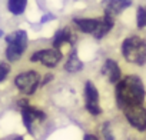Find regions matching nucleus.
<instances>
[{
    "label": "nucleus",
    "instance_id": "nucleus-1",
    "mask_svg": "<svg viewBox=\"0 0 146 140\" xmlns=\"http://www.w3.org/2000/svg\"><path fill=\"white\" fill-rule=\"evenodd\" d=\"M145 100V87L137 76H126L116 83V102L123 110L127 106L142 104Z\"/></svg>",
    "mask_w": 146,
    "mask_h": 140
},
{
    "label": "nucleus",
    "instance_id": "nucleus-2",
    "mask_svg": "<svg viewBox=\"0 0 146 140\" xmlns=\"http://www.w3.org/2000/svg\"><path fill=\"white\" fill-rule=\"evenodd\" d=\"M122 54L130 63L146 64V42L139 36H129L122 43Z\"/></svg>",
    "mask_w": 146,
    "mask_h": 140
},
{
    "label": "nucleus",
    "instance_id": "nucleus-3",
    "mask_svg": "<svg viewBox=\"0 0 146 140\" xmlns=\"http://www.w3.org/2000/svg\"><path fill=\"white\" fill-rule=\"evenodd\" d=\"M7 49H6V57L10 61H16L20 59V56L25 53L27 47V33L25 30H17L6 37Z\"/></svg>",
    "mask_w": 146,
    "mask_h": 140
},
{
    "label": "nucleus",
    "instance_id": "nucleus-4",
    "mask_svg": "<svg viewBox=\"0 0 146 140\" xmlns=\"http://www.w3.org/2000/svg\"><path fill=\"white\" fill-rule=\"evenodd\" d=\"M123 113L132 127L139 131H146V109L142 104L127 106L123 109Z\"/></svg>",
    "mask_w": 146,
    "mask_h": 140
},
{
    "label": "nucleus",
    "instance_id": "nucleus-5",
    "mask_svg": "<svg viewBox=\"0 0 146 140\" xmlns=\"http://www.w3.org/2000/svg\"><path fill=\"white\" fill-rule=\"evenodd\" d=\"M15 85L16 87L25 93V94H33L39 86V75L35 70H29V72L20 73L16 79H15Z\"/></svg>",
    "mask_w": 146,
    "mask_h": 140
},
{
    "label": "nucleus",
    "instance_id": "nucleus-6",
    "mask_svg": "<svg viewBox=\"0 0 146 140\" xmlns=\"http://www.w3.org/2000/svg\"><path fill=\"white\" fill-rule=\"evenodd\" d=\"M62 52L59 49H49V50H39L30 56V61H42L43 66L46 67H54L60 59H62Z\"/></svg>",
    "mask_w": 146,
    "mask_h": 140
},
{
    "label": "nucleus",
    "instance_id": "nucleus-7",
    "mask_svg": "<svg viewBox=\"0 0 146 140\" xmlns=\"http://www.w3.org/2000/svg\"><path fill=\"white\" fill-rule=\"evenodd\" d=\"M85 103L86 109L92 116H99L102 113V109L99 106V93L96 86L92 82H86L85 86Z\"/></svg>",
    "mask_w": 146,
    "mask_h": 140
},
{
    "label": "nucleus",
    "instance_id": "nucleus-8",
    "mask_svg": "<svg viewBox=\"0 0 146 140\" xmlns=\"http://www.w3.org/2000/svg\"><path fill=\"white\" fill-rule=\"evenodd\" d=\"M22 117H23V123H25V126H26V129H27V131L30 134L33 133V127H32L33 122L35 120H44L46 119L43 112L30 107L26 102H23V104H22Z\"/></svg>",
    "mask_w": 146,
    "mask_h": 140
},
{
    "label": "nucleus",
    "instance_id": "nucleus-9",
    "mask_svg": "<svg viewBox=\"0 0 146 140\" xmlns=\"http://www.w3.org/2000/svg\"><path fill=\"white\" fill-rule=\"evenodd\" d=\"M102 73L106 76L108 82H110V83H113V85H116V83L120 80V67H119V64H117L115 60H112V59H108V60L105 61V64H103V67H102Z\"/></svg>",
    "mask_w": 146,
    "mask_h": 140
},
{
    "label": "nucleus",
    "instance_id": "nucleus-10",
    "mask_svg": "<svg viewBox=\"0 0 146 140\" xmlns=\"http://www.w3.org/2000/svg\"><path fill=\"white\" fill-rule=\"evenodd\" d=\"M132 5V0H110V3L106 7V15L108 16H116L120 12H123L126 7Z\"/></svg>",
    "mask_w": 146,
    "mask_h": 140
},
{
    "label": "nucleus",
    "instance_id": "nucleus-11",
    "mask_svg": "<svg viewBox=\"0 0 146 140\" xmlns=\"http://www.w3.org/2000/svg\"><path fill=\"white\" fill-rule=\"evenodd\" d=\"M82 67H83V63L78 57L76 50H73L70 53L66 64H64V70H66V72H69V73H78V72H80V70H82Z\"/></svg>",
    "mask_w": 146,
    "mask_h": 140
},
{
    "label": "nucleus",
    "instance_id": "nucleus-12",
    "mask_svg": "<svg viewBox=\"0 0 146 140\" xmlns=\"http://www.w3.org/2000/svg\"><path fill=\"white\" fill-rule=\"evenodd\" d=\"M75 23L78 24V27L83 32V33H90L93 34L98 29L99 20L96 19H75Z\"/></svg>",
    "mask_w": 146,
    "mask_h": 140
},
{
    "label": "nucleus",
    "instance_id": "nucleus-13",
    "mask_svg": "<svg viewBox=\"0 0 146 140\" xmlns=\"http://www.w3.org/2000/svg\"><path fill=\"white\" fill-rule=\"evenodd\" d=\"M70 30H69V27H64V29H62V30H59L57 33H56V36H54V40H53V47L54 49H59L63 43H67V42H70Z\"/></svg>",
    "mask_w": 146,
    "mask_h": 140
},
{
    "label": "nucleus",
    "instance_id": "nucleus-14",
    "mask_svg": "<svg viewBox=\"0 0 146 140\" xmlns=\"http://www.w3.org/2000/svg\"><path fill=\"white\" fill-rule=\"evenodd\" d=\"M27 6V0H9V10L15 15L19 16L25 12Z\"/></svg>",
    "mask_w": 146,
    "mask_h": 140
},
{
    "label": "nucleus",
    "instance_id": "nucleus-15",
    "mask_svg": "<svg viewBox=\"0 0 146 140\" xmlns=\"http://www.w3.org/2000/svg\"><path fill=\"white\" fill-rule=\"evenodd\" d=\"M136 23L139 29L146 27V7H139L136 15Z\"/></svg>",
    "mask_w": 146,
    "mask_h": 140
},
{
    "label": "nucleus",
    "instance_id": "nucleus-16",
    "mask_svg": "<svg viewBox=\"0 0 146 140\" xmlns=\"http://www.w3.org/2000/svg\"><path fill=\"white\" fill-rule=\"evenodd\" d=\"M102 133H103V137L106 140H115L113 134H112V129H110V123H105L103 127H102Z\"/></svg>",
    "mask_w": 146,
    "mask_h": 140
},
{
    "label": "nucleus",
    "instance_id": "nucleus-17",
    "mask_svg": "<svg viewBox=\"0 0 146 140\" xmlns=\"http://www.w3.org/2000/svg\"><path fill=\"white\" fill-rule=\"evenodd\" d=\"M9 70H10L9 64H6V63H3V61H0V82H3V80L7 77Z\"/></svg>",
    "mask_w": 146,
    "mask_h": 140
},
{
    "label": "nucleus",
    "instance_id": "nucleus-18",
    "mask_svg": "<svg viewBox=\"0 0 146 140\" xmlns=\"http://www.w3.org/2000/svg\"><path fill=\"white\" fill-rule=\"evenodd\" d=\"M52 79H53V76H52V75H47V76L43 79V83H42V85H47V83H49V80H52Z\"/></svg>",
    "mask_w": 146,
    "mask_h": 140
},
{
    "label": "nucleus",
    "instance_id": "nucleus-19",
    "mask_svg": "<svg viewBox=\"0 0 146 140\" xmlns=\"http://www.w3.org/2000/svg\"><path fill=\"white\" fill-rule=\"evenodd\" d=\"M83 140H98V137H96V136H93V134H86Z\"/></svg>",
    "mask_w": 146,
    "mask_h": 140
},
{
    "label": "nucleus",
    "instance_id": "nucleus-20",
    "mask_svg": "<svg viewBox=\"0 0 146 140\" xmlns=\"http://www.w3.org/2000/svg\"><path fill=\"white\" fill-rule=\"evenodd\" d=\"M50 19H53V16H43V17H42V23H44V22H47V20H50Z\"/></svg>",
    "mask_w": 146,
    "mask_h": 140
},
{
    "label": "nucleus",
    "instance_id": "nucleus-21",
    "mask_svg": "<svg viewBox=\"0 0 146 140\" xmlns=\"http://www.w3.org/2000/svg\"><path fill=\"white\" fill-rule=\"evenodd\" d=\"M15 140H23V139H22V137H16Z\"/></svg>",
    "mask_w": 146,
    "mask_h": 140
},
{
    "label": "nucleus",
    "instance_id": "nucleus-22",
    "mask_svg": "<svg viewBox=\"0 0 146 140\" xmlns=\"http://www.w3.org/2000/svg\"><path fill=\"white\" fill-rule=\"evenodd\" d=\"M2 34H3V33H2V30H0V36H2Z\"/></svg>",
    "mask_w": 146,
    "mask_h": 140
},
{
    "label": "nucleus",
    "instance_id": "nucleus-23",
    "mask_svg": "<svg viewBox=\"0 0 146 140\" xmlns=\"http://www.w3.org/2000/svg\"><path fill=\"white\" fill-rule=\"evenodd\" d=\"M130 140H133V139H130Z\"/></svg>",
    "mask_w": 146,
    "mask_h": 140
}]
</instances>
